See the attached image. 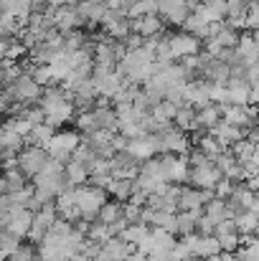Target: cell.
<instances>
[{
    "instance_id": "cell-24",
    "label": "cell",
    "mask_w": 259,
    "mask_h": 261,
    "mask_svg": "<svg viewBox=\"0 0 259 261\" xmlns=\"http://www.w3.org/2000/svg\"><path fill=\"white\" fill-rule=\"evenodd\" d=\"M203 213H206L214 223H221L224 218H231V216H229V211H226V198H216V195L203 205Z\"/></svg>"
},
{
    "instance_id": "cell-17",
    "label": "cell",
    "mask_w": 259,
    "mask_h": 261,
    "mask_svg": "<svg viewBox=\"0 0 259 261\" xmlns=\"http://www.w3.org/2000/svg\"><path fill=\"white\" fill-rule=\"evenodd\" d=\"M173 124L178 129H183V132H198L201 127H198V112H196V107H191V104L178 107V112L173 117Z\"/></svg>"
},
{
    "instance_id": "cell-1",
    "label": "cell",
    "mask_w": 259,
    "mask_h": 261,
    "mask_svg": "<svg viewBox=\"0 0 259 261\" xmlns=\"http://www.w3.org/2000/svg\"><path fill=\"white\" fill-rule=\"evenodd\" d=\"M104 203H107V190L104 188L91 185V182L77 185V208H79L84 221H94Z\"/></svg>"
},
{
    "instance_id": "cell-12",
    "label": "cell",
    "mask_w": 259,
    "mask_h": 261,
    "mask_svg": "<svg viewBox=\"0 0 259 261\" xmlns=\"http://www.w3.org/2000/svg\"><path fill=\"white\" fill-rule=\"evenodd\" d=\"M130 31L137 33L140 38H160L163 36V18L155 15H140V18H130Z\"/></svg>"
},
{
    "instance_id": "cell-26",
    "label": "cell",
    "mask_w": 259,
    "mask_h": 261,
    "mask_svg": "<svg viewBox=\"0 0 259 261\" xmlns=\"http://www.w3.org/2000/svg\"><path fill=\"white\" fill-rule=\"evenodd\" d=\"M216 239H219V244H221V251H231V254H237L239 246H242V233H239V231L219 233Z\"/></svg>"
},
{
    "instance_id": "cell-21",
    "label": "cell",
    "mask_w": 259,
    "mask_h": 261,
    "mask_svg": "<svg viewBox=\"0 0 259 261\" xmlns=\"http://www.w3.org/2000/svg\"><path fill=\"white\" fill-rule=\"evenodd\" d=\"M132 190H135V180H109L107 185V195H114V200L120 203H127L132 198Z\"/></svg>"
},
{
    "instance_id": "cell-23",
    "label": "cell",
    "mask_w": 259,
    "mask_h": 261,
    "mask_svg": "<svg viewBox=\"0 0 259 261\" xmlns=\"http://www.w3.org/2000/svg\"><path fill=\"white\" fill-rule=\"evenodd\" d=\"M0 10L3 13H13L18 18H23L28 23V15L33 10V0H0Z\"/></svg>"
},
{
    "instance_id": "cell-18",
    "label": "cell",
    "mask_w": 259,
    "mask_h": 261,
    "mask_svg": "<svg viewBox=\"0 0 259 261\" xmlns=\"http://www.w3.org/2000/svg\"><path fill=\"white\" fill-rule=\"evenodd\" d=\"M196 112H198V127H201V129H206V132L221 122V107H219V104H214V101H211V104H206V107H198Z\"/></svg>"
},
{
    "instance_id": "cell-13",
    "label": "cell",
    "mask_w": 259,
    "mask_h": 261,
    "mask_svg": "<svg viewBox=\"0 0 259 261\" xmlns=\"http://www.w3.org/2000/svg\"><path fill=\"white\" fill-rule=\"evenodd\" d=\"M132 251H135L132 244H127V241L120 239V236H112L109 241L102 244V249H99V261H125Z\"/></svg>"
},
{
    "instance_id": "cell-30",
    "label": "cell",
    "mask_w": 259,
    "mask_h": 261,
    "mask_svg": "<svg viewBox=\"0 0 259 261\" xmlns=\"http://www.w3.org/2000/svg\"><path fill=\"white\" fill-rule=\"evenodd\" d=\"M234 188H237V182H234V180L221 177V180L216 182V188H214V195H216V198H229V195L234 193Z\"/></svg>"
},
{
    "instance_id": "cell-14",
    "label": "cell",
    "mask_w": 259,
    "mask_h": 261,
    "mask_svg": "<svg viewBox=\"0 0 259 261\" xmlns=\"http://www.w3.org/2000/svg\"><path fill=\"white\" fill-rule=\"evenodd\" d=\"M234 48H237V56H239V61L244 66H252V64L259 61V41L252 36V31L249 33H242Z\"/></svg>"
},
{
    "instance_id": "cell-3",
    "label": "cell",
    "mask_w": 259,
    "mask_h": 261,
    "mask_svg": "<svg viewBox=\"0 0 259 261\" xmlns=\"http://www.w3.org/2000/svg\"><path fill=\"white\" fill-rule=\"evenodd\" d=\"M224 177L221 168L214 163V160H201V163H193L191 165V173H188V185L193 188H201V190H214L216 182Z\"/></svg>"
},
{
    "instance_id": "cell-6",
    "label": "cell",
    "mask_w": 259,
    "mask_h": 261,
    "mask_svg": "<svg viewBox=\"0 0 259 261\" xmlns=\"http://www.w3.org/2000/svg\"><path fill=\"white\" fill-rule=\"evenodd\" d=\"M5 89L13 94L15 101H20V104H26V107H28V104H36V101L41 99V94H43V87H41L31 74H20L10 87H5Z\"/></svg>"
},
{
    "instance_id": "cell-32",
    "label": "cell",
    "mask_w": 259,
    "mask_h": 261,
    "mask_svg": "<svg viewBox=\"0 0 259 261\" xmlns=\"http://www.w3.org/2000/svg\"><path fill=\"white\" fill-rule=\"evenodd\" d=\"M8 193V180H5V173H0V195Z\"/></svg>"
},
{
    "instance_id": "cell-2",
    "label": "cell",
    "mask_w": 259,
    "mask_h": 261,
    "mask_svg": "<svg viewBox=\"0 0 259 261\" xmlns=\"http://www.w3.org/2000/svg\"><path fill=\"white\" fill-rule=\"evenodd\" d=\"M79 145H82V132H77V129H59V132H54V137L49 140L46 152H49V158H54V160L69 163L72 155H74V150H77Z\"/></svg>"
},
{
    "instance_id": "cell-9",
    "label": "cell",
    "mask_w": 259,
    "mask_h": 261,
    "mask_svg": "<svg viewBox=\"0 0 259 261\" xmlns=\"http://www.w3.org/2000/svg\"><path fill=\"white\" fill-rule=\"evenodd\" d=\"M125 82L127 79L120 74V69H114V71H91V84L97 89V94L104 96V99H112L122 89Z\"/></svg>"
},
{
    "instance_id": "cell-19",
    "label": "cell",
    "mask_w": 259,
    "mask_h": 261,
    "mask_svg": "<svg viewBox=\"0 0 259 261\" xmlns=\"http://www.w3.org/2000/svg\"><path fill=\"white\" fill-rule=\"evenodd\" d=\"M234 223H237V231L239 233L254 236L259 231V213H254V211H242L239 216H234Z\"/></svg>"
},
{
    "instance_id": "cell-15",
    "label": "cell",
    "mask_w": 259,
    "mask_h": 261,
    "mask_svg": "<svg viewBox=\"0 0 259 261\" xmlns=\"http://www.w3.org/2000/svg\"><path fill=\"white\" fill-rule=\"evenodd\" d=\"M208 132H211V135H214L226 150H229L234 142H239V140L247 137V129H242V127H237V124H229V122H224V119H221L216 127H211Z\"/></svg>"
},
{
    "instance_id": "cell-10",
    "label": "cell",
    "mask_w": 259,
    "mask_h": 261,
    "mask_svg": "<svg viewBox=\"0 0 259 261\" xmlns=\"http://www.w3.org/2000/svg\"><path fill=\"white\" fill-rule=\"evenodd\" d=\"M191 10L193 5L188 0H158V15L163 18V23L171 25H183Z\"/></svg>"
},
{
    "instance_id": "cell-5",
    "label": "cell",
    "mask_w": 259,
    "mask_h": 261,
    "mask_svg": "<svg viewBox=\"0 0 259 261\" xmlns=\"http://www.w3.org/2000/svg\"><path fill=\"white\" fill-rule=\"evenodd\" d=\"M49 163V152L46 147H38V145H26L20 152H18V168L20 173L26 175L28 180H33V175L41 173V168Z\"/></svg>"
},
{
    "instance_id": "cell-35",
    "label": "cell",
    "mask_w": 259,
    "mask_h": 261,
    "mask_svg": "<svg viewBox=\"0 0 259 261\" xmlns=\"http://www.w3.org/2000/svg\"><path fill=\"white\" fill-rule=\"evenodd\" d=\"M33 261H41V259H33Z\"/></svg>"
},
{
    "instance_id": "cell-31",
    "label": "cell",
    "mask_w": 259,
    "mask_h": 261,
    "mask_svg": "<svg viewBox=\"0 0 259 261\" xmlns=\"http://www.w3.org/2000/svg\"><path fill=\"white\" fill-rule=\"evenodd\" d=\"M247 28L249 31H259V5H249V10H247Z\"/></svg>"
},
{
    "instance_id": "cell-34",
    "label": "cell",
    "mask_w": 259,
    "mask_h": 261,
    "mask_svg": "<svg viewBox=\"0 0 259 261\" xmlns=\"http://www.w3.org/2000/svg\"><path fill=\"white\" fill-rule=\"evenodd\" d=\"M237 261H249V259H244V256H239V254H237Z\"/></svg>"
},
{
    "instance_id": "cell-8",
    "label": "cell",
    "mask_w": 259,
    "mask_h": 261,
    "mask_svg": "<svg viewBox=\"0 0 259 261\" xmlns=\"http://www.w3.org/2000/svg\"><path fill=\"white\" fill-rule=\"evenodd\" d=\"M166 38H168V46H171V54L175 61H180L185 56H198L203 48L201 38L193 33H175V36H166Z\"/></svg>"
},
{
    "instance_id": "cell-22",
    "label": "cell",
    "mask_w": 259,
    "mask_h": 261,
    "mask_svg": "<svg viewBox=\"0 0 259 261\" xmlns=\"http://www.w3.org/2000/svg\"><path fill=\"white\" fill-rule=\"evenodd\" d=\"M64 175H66V182L69 185H84L89 182V168L79 160H69L66 168H64Z\"/></svg>"
},
{
    "instance_id": "cell-7",
    "label": "cell",
    "mask_w": 259,
    "mask_h": 261,
    "mask_svg": "<svg viewBox=\"0 0 259 261\" xmlns=\"http://www.w3.org/2000/svg\"><path fill=\"white\" fill-rule=\"evenodd\" d=\"M158 145H160V155H185L188 152V137L175 124L173 127L168 124L166 129L158 132Z\"/></svg>"
},
{
    "instance_id": "cell-25",
    "label": "cell",
    "mask_w": 259,
    "mask_h": 261,
    "mask_svg": "<svg viewBox=\"0 0 259 261\" xmlns=\"http://www.w3.org/2000/svg\"><path fill=\"white\" fill-rule=\"evenodd\" d=\"M229 150H231V152H234V158L244 165V163H249V160H252V155H254V142H252L249 137H244V140L234 142Z\"/></svg>"
},
{
    "instance_id": "cell-29",
    "label": "cell",
    "mask_w": 259,
    "mask_h": 261,
    "mask_svg": "<svg viewBox=\"0 0 259 261\" xmlns=\"http://www.w3.org/2000/svg\"><path fill=\"white\" fill-rule=\"evenodd\" d=\"M18 244H20V239H18V236H13L10 231H0V251H3L5 256H8Z\"/></svg>"
},
{
    "instance_id": "cell-33",
    "label": "cell",
    "mask_w": 259,
    "mask_h": 261,
    "mask_svg": "<svg viewBox=\"0 0 259 261\" xmlns=\"http://www.w3.org/2000/svg\"><path fill=\"white\" fill-rule=\"evenodd\" d=\"M33 5H36V8H41V5H49V0H33Z\"/></svg>"
},
{
    "instance_id": "cell-27",
    "label": "cell",
    "mask_w": 259,
    "mask_h": 261,
    "mask_svg": "<svg viewBox=\"0 0 259 261\" xmlns=\"http://www.w3.org/2000/svg\"><path fill=\"white\" fill-rule=\"evenodd\" d=\"M214 41H216L221 48H234V46H237V41H239V33L224 23V28H221L216 36H214Z\"/></svg>"
},
{
    "instance_id": "cell-20",
    "label": "cell",
    "mask_w": 259,
    "mask_h": 261,
    "mask_svg": "<svg viewBox=\"0 0 259 261\" xmlns=\"http://www.w3.org/2000/svg\"><path fill=\"white\" fill-rule=\"evenodd\" d=\"M54 132H56V127H51V124L41 122V124H36V127L31 129V135H26L23 140H26V145H38V147H46V145H49V140L54 137Z\"/></svg>"
},
{
    "instance_id": "cell-11",
    "label": "cell",
    "mask_w": 259,
    "mask_h": 261,
    "mask_svg": "<svg viewBox=\"0 0 259 261\" xmlns=\"http://www.w3.org/2000/svg\"><path fill=\"white\" fill-rule=\"evenodd\" d=\"M183 99H185V104H191L196 109L211 104V84L206 79H191V82H185Z\"/></svg>"
},
{
    "instance_id": "cell-16",
    "label": "cell",
    "mask_w": 259,
    "mask_h": 261,
    "mask_svg": "<svg viewBox=\"0 0 259 261\" xmlns=\"http://www.w3.org/2000/svg\"><path fill=\"white\" fill-rule=\"evenodd\" d=\"M201 74H203V79H206L208 84H226L229 76H231V66L224 64V61H219V59H211V61L201 69Z\"/></svg>"
},
{
    "instance_id": "cell-4",
    "label": "cell",
    "mask_w": 259,
    "mask_h": 261,
    "mask_svg": "<svg viewBox=\"0 0 259 261\" xmlns=\"http://www.w3.org/2000/svg\"><path fill=\"white\" fill-rule=\"evenodd\" d=\"M180 241L188 246L191 256H196V259H216L221 254V244H219L216 236H206V233H198L196 231V233L183 236Z\"/></svg>"
},
{
    "instance_id": "cell-28",
    "label": "cell",
    "mask_w": 259,
    "mask_h": 261,
    "mask_svg": "<svg viewBox=\"0 0 259 261\" xmlns=\"http://www.w3.org/2000/svg\"><path fill=\"white\" fill-rule=\"evenodd\" d=\"M36 259V246L33 244H18L10 254H8V261H33Z\"/></svg>"
}]
</instances>
